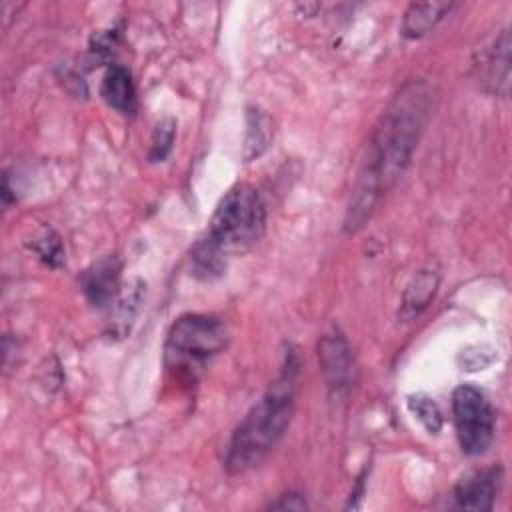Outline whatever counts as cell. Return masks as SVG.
<instances>
[{"label": "cell", "instance_id": "cell-19", "mask_svg": "<svg viewBox=\"0 0 512 512\" xmlns=\"http://www.w3.org/2000/svg\"><path fill=\"white\" fill-rule=\"evenodd\" d=\"M270 508H274V510H304V508H308V504H306L304 496L290 492V494L280 496V500L270 504Z\"/></svg>", "mask_w": 512, "mask_h": 512}, {"label": "cell", "instance_id": "cell-14", "mask_svg": "<svg viewBox=\"0 0 512 512\" xmlns=\"http://www.w3.org/2000/svg\"><path fill=\"white\" fill-rule=\"evenodd\" d=\"M142 282L136 280L130 284V288L116 300V308H114V316L110 320V332L116 334L118 338H122L128 330L130 324L138 312V306L142 302Z\"/></svg>", "mask_w": 512, "mask_h": 512}, {"label": "cell", "instance_id": "cell-18", "mask_svg": "<svg viewBox=\"0 0 512 512\" xmlns=\"http://www.w3.org/2000/svg\"><path fill=\"white\" fill-rule=\"evenodd\" d=\"M174 136H176V122L172 118L160 120L156 124V128H154V132H152V142H150L148 158L152 162H162L168 156V152L172 150Z\"/></svg>", "mask_w": 512, "mask_h": 512}, {"label": "cell", "instance_id": "cell-12", "mask_svg": "<svg viewBox=\"0 0 512 512\" xmlns=\"http://www.w3.org/2000/svg\"><path fill=\"white\" fill-rule=\"evenodd\" d=\"M452 10L450 2H420L410 4L402 18V36L420 38L428 34L448 12Z\"/></svg>", "mask_w": 512, "mask_h": 512}, {"label": "cell", "instance_id": "cell-2", "mask_svg": "<svg viewBox=\"0 0 512 512\" xmlns=\"http://www.w3.org/2000/svg\"><path fill=\"white\" fill-rule=\"evenodd\" d=\"M298 364L294 354L286 358L280 378L248 410L232 432L224 466L230 474H244L258 466L284 436L294 410V380Z\"/></svg>", "mask_w": 512, "mask_h": 512}, {"label": "cell", "instance_id": "cell-11", "mask_svg": "<svg viewBox=\"0 0 512 512\" xmlns=\"http://www.w3.org/2000/svg\"><path fill=\"white\" fill-rule=\"evenodd\" d=\"M102 98L122 114H132L136 110V86L128 68L112 64L106 70L102 80Z\"/></svg>", "mask_w": 512, "mask_h": 512}, {"label": "cell", "instance_id": "cell-3", "mask_svg": "<svg viewBox=\"0 0 512 512\" xmlns=\"http://www.w3.org/2000/svg\"><path fill=\"white\" fill-rule=\"evenodd\" d=\"M226 342L228 330L218 316L184 314L168 330L164 366L180 380H196Z\"/></svg>", "mask_w": 512, "mask_h": 512}, {"label": "cell", "instance_id": "cell-13", "mask_svg": "<svg viewBox=\"0 0 512 512\" xmlns=\"http://www.w3.org/2000/svg\"><path fill=\"white\" fill-rule=\"evenodd\" d=\"M190 260H192L194 274L204 280H212L220 276L226 268V254L206 236L194 244L190 252Z\"/></svg>", "mask_w": 512, "mask_h": 512}, {"label": "cell", "instance_id": "cell-4", "mask_svg": "<svg viewBox=\"0 0 512 512\" xmlns=\"http://www.w3.org/2000/svg\"><path fill=\"white\" fill-rule=\"evenodd\" d=\"M264 226L266 206L258 190L250 184H236L218 202L206 238L228 256L258 242Z\"/></svg>", "mask_w": 512, "mask_h": 512}, {"label": "cell", "instance_id": "cell-9", "mask_svg": "<svg viewBox=\"0 0 512 512\" xmlns=\"http://www.w3.org/2000/svg\"><path fill=\"white\" fill-rule=\"evenodd\" d=\"M120 270L122 264L116 256H104L84 270L82 290L92 306L104 308L116 300L120 290Z\"/></svg>", "mask_w": 512, "mask_h": 512}, {"label": "cell", "instance_id": "cell-16", "mask_svg": "<svg viewBox=\"0 0 512 512\" xmlns=\"http://www.w3.org/2000/svg\"><path fill=\"white\" fill-rule=\"evenodd\" d=\"M30 248L38 254V258L50 268H60L64 264V250L60 236L52 228H42L40 234L34 236Z\"/></svg>", "mask_w": 512, "mask_h": 512}, {"label": "cell", "instance_id": "cell-6", "mask_svg": "<svg viewBox=\"0 0 512 512\" xmlns=\"http://www.w3.org/2000/svg\"><path fill=\"white\" fill-rule=\"evenodd\" d=\"M318 360L326 386L334 394L344 392L352 380V354L344 334L338 328H332L320 338Z\"/></svg>", "mask_w": 512, "mask_h": 512}, {"label": "cell", "instance_id": "cell-10", "mask_svg": "<svg viewBox=\"0 0 512 512\" xmlns=\"http://www.w3.org/2000/svg\"><path fill=\"white\" fill-rule=\"evenodd\" d=\"M438 282H440V274L436 268L428 266V268L418 270L412 276V280L406 284L398 316L404 322H410L416 316H420L428 308L430 300L434 298V294L438 290Z\"/></svg>", "mask_w": 512, "mask_h": 512}, {"label": "cell", "instance_id": "cell-1", "mask_svg": "<svg viewBox=\"0 0 512 512\" xmlns=\"http://www.w3.org/2000/svg\"><path fill=\"white\" fill-rule=\"evenodd\" d=\"M432 108V90L424 80H408L382 112L368 140L344 228L358 230L378 200L406 170Z\"/></svg>", "mask_w": 512, "mask_h": 512}, {"label": "cell", "instance_id": "cell-15", "mask_svg": "<svg viewBox=\"0 0 512 512\" xmlns=\"http://www.w3.org/2000/svg\"><path fill=\"white\" fill-rule=\"evenodd\" d=\"M270 140V120L262 110H250L248 112V130H246V160H252L254 156H260Z\"/></svg>", "mask_w": 512, "mask_h": 512}, {"label": "cell", "instance_id": "cell-17", "mask_svg": "<svg viewBox=\"0 0 512 512\" xmlns=\"http://www.w3.org/2000/svg\"><path fill=\"white\" fill-rule=\"evenodd\" d=\"M408 408L424 424V428L430 434H438L440 432V428H442V412H440L438 404L430 396H426V394L408 396Z\"/></svg>", "mask_w": 512, "mask_h": 512}, {"label": "cell", "instance_id": "cell-7", "mask_svg": "<svg viewBox=\"0 0 512 512\" xmlns=\"http://www.w3.org/2000/svg\"><path fill=\"white\" fill-rule=\"evenodd\" d=\"M500 478L502 470L498 466L462 478L454 488V506L460 510H492Z\"/></svg>", "mask_w": 512, "mask_h": 512}, {"label": "cell", "instance_id": "cell-5", "mask_svg": "<svg viewBox=\"0 0 512 512\" xmlns=\"http://www.w3.org/2000/svg\"><path fill=\"white\" fill-rule=\"evenodd\" d=\"M452 412L462 452L484 454L494 440V410L486 394L472 384L458 386L452 394Z\"/></svg>", "mask_w": 512, "mask_h": 512}, {"label": "cell", "instance_id": "cell-8", "mask_svg": "<svg viewBox=\"0 0 512 512\" xmlns=\"http://www.w3.org/2000/svg\"><path fill=\"white\" fill-rule=\"evenodd\" d=\"M478 80L486 92L496 96H508L510 84V36L508 30H502L498 38L480 58Z\"/></svg>", "mask_w": 512, "mask_h": 512}]
</instances>
